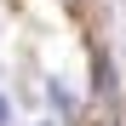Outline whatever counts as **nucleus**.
<instances>
[{"mask_svg":"<svg viewBox=\"0 0 126 126\" xmlns=\"http://www.w3.org/2000/svg\"><path fill=\"white\" fill-rule=\"evenodd\" d=\"M0 126H6V97H0Z\"/></svg>","mask_w":126,"mask_h":126,"instance_id":"1","label":"nucleus"}]
</instances>
